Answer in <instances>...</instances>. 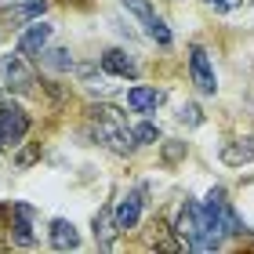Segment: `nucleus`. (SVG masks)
I'll return each instance as SVG.
<instances>
[{"label": "nucleus", "instance_id": "f257e3e1", "mask_svg": "<svg viewBox=\"0 0 254 254\" xmlns=\"http://www.w3.org/2000/svg\"><path fill=\"white\" fill-rule=\"evenodd\" d=\"M91 124H95L98 142L106 145V149H113V153H120V156H127L138 145L134 142V131H127L124 113L113 109V106H95V109H91Z\"/></svg>", "mask_w": 254, "mask_h": 254}, {"label": "nucleus", "instance_id": "f03ea898", "mask_svg": "<svg viewBox=\"0 0 254 254\" xmlns=\"http://www.w3.org/2000/svg\"><path fill=\"white\" fill-rule=\"evenodd\" d=\"M29 131V117L11 102H0V145H15Z\"/></svg>", "mask_w": 254, "mask_h": 254}, {"label": "nucleus", "instance_id": "7ed1b4c3", "mask_svg": "<svg viewBox=\"0 0 254 254\" xmlns=\"http://www.w3.org/2000/svg\"><path fill=\"white\" fill-rule=\"evenodd\" d=\"M189 73H192L196 87H200L203 95H214V91H218L214 65H211V59H207V51L200 48V44H192V48H189Z\"/></svg>", "mask_w": 254, "mask_h": 254}, {"label": "nucleus", "instance_id": "20e7f679", "mask_svg": "<svg viewBox=\"0 0 254 254\" xmlns=\"http://www.w3.org/2000/svg\"><path fill=\"white\" fill-rule=\"evenodd\" d=\"M113 218H117V229H120V233L134 229V225H138V218H142V192H127L124 200L117 203Z\"/></svg>", "mask_w": 254, "mask_h": 254}, {"label": "nucleus", "instance_id": "39448f33", "mask_svg": "<svg viewBox=\"0 0 254 254\" xmlns=\"http://www.w3.org/2000/svg\"><path fill=\"white\" fill-rule=\"evenodd\" d=\"M102 69L106 73H113V76H138V65H134V59L127 51H120V48H109L106 55H102Z\"/></svg>", "mask_w": 254, "mask_h": 254}, {"label": "nucleus", "instance_id": "423d86ee", "mask_svg": "<svg viewBox=\"0 0 254 254\" xmlns=\"http://www.w3.org/2000/svg\"><path fill=\"white\" fill-rule=\"evenodd\" d=\"M48 40H51V26H29V29L18 37V55H26V59H37Z\"/></svg>", "mask_w": 254, "mask_h": 254}, {"label": "nucleus", "instance_id": "0eeeda50", "mask_svg": "<svg viewBox=\"0 0 254 254\" xmlns=\"http://www.w3.org/2000/svg\"><path fill=\"white\" fill-rule=\"evenodd\" d=\"M11 214H15V222H11V229H15V244H22V247H29L33 244V214H37V211H33V207L29 203H15V207H11Z\"/></svg>", "mask_w": 254, "mask_h": 254}, {"label": "nucleus", "instance_id": "6e6552de", "mask_svg": "<svg viewBox=\"0 0 254 254\" xmlns=\"http://www.w3.org/2000/svg\"><path fill=\"white\" fill-rule=\"evenodd\" d=\"M0 69L7 73V87H15V91H29L33 87V73L22 65L18 55H7V59L0 62Z\"/></svg>", "mask_w": 254, "mask_h": 254}, {"label": "nucleus", "instance_id": "1a4fd4ad", "mask_svg": "<svg viewBox=\"0 0 254 254\" xmlns=\"http://www.w3.org/2000/svg\"><path fill=\"white\" fill-rule=\"evenodd\" d=\"M160 102H164V91H156V87H131L127 91V106H131L134 113H153Z\"/></svg>", "mask_w": 254, "mask_h": 254}, {"label": "nucleus", "instance_id": "9d476101", "mask_svg": "<svg viewBox=\"0 0 254 254\" xmlns=\"http://www.w3.org/2000/svg\"><path fill=\"white\" fill-rule=\"evenodd\" d=\"M51 247L55 251H73V247H80V236H76L73 222H65V218H55V222H51Z\"/></svg>", "mask_w": 254, "mask_h": 254}, {"label": "nucleus", "instance_id": "9b49d317", "mask_svg": "<svg viewBox=\"0 0 254 254\" xmlns=\"http://www.w3.org/2000/svg\"><path fill=\"white\" fill-rule=\"evenodd\" d=\"M254 160V138H247V142H233L222 149V164L229 167H240V164H251Z\"/></svg>", "mask_w": 254, "mask_h": 254}, {"label": "nucleus", "instance_id": "f8f14e48", "mask_svg": "<svg viewBox=\"0 0 254 254\" xmlns=\"http://www.w3.org/2000/svg\"><path fill=\"white\" fill-rule=\"evenodd\" d=\"M113 233H120L113 211H98V218H95V240H98V247H113Z\"/></svg>", "mask_w": 254, "mask_h": 254}, {"label": "nucleus", "instance_id": "ddd939ff", "mask_svg": "<svg viewBox=\"0 0 254 254\" xmlns=\"http://www.w3.org/2000/svg\"><path fill=\"white\" fill-rule=\"evenodd\" d=\"M44 11H48V4L44 0H29V4H18V7H7V22H33V18H40Z\"/></svg>", "mask_w": 254, "mask_h": 254}, {"label": "nucleus", "instance_id": "4468645a", "mask_svg": "<svg viewBox=\"0 0 254 254\" xmlns=\"http://www.w3.org/2000/svg\"><path fill=\"white\" fill-rule=\"evenodd\" d=\"M134 142H138V145H156V142H160V127H156L153 120H142V124L134 127Z\"/></svg>", "mask_w": 254, "mask_h": 254}, {"label": "nucleus", "instance_id": "2eb2a0df", "mask_svg": "<svg viewBox=\"0 0 254 254\" xmlns=\"http://www.w3.org/2000/svg\"><path fill=\"white\" fill-rule=\"evenodd\" d=\"M124 7L131 11L134 18H142V26H145V29L153 26V18H156V15H153V7H149V0H124Z\"/></svg>", "mask_w": 254, "mask_h": 254}, {"label": "nucleus", "instance_id": "dca6fc26", "mask_svg": "<svg viewBox=\"0 0 254 254\" xmlns=\"http://www.w3.org/2000/svg\"><path fill=\"white\" fill-rule=\"evenodd\" d=\"M44 62H48L51 69H73V59H69V51H65V48L48 51V55H44Z\"/></svg>", "mask_w": 254, "mask_h": 254}, {"label": "nucleus", "instance_id": "f3484780", "mask_svg": "<svg viewBox=\"0 0 254 254\" xmlns=\"http://www.w3.org/2000/svg\"><path fill=\"white\" fill-rule=\"evenodd\" d=\"M203 117H200V106H192V102H186V106L178 109V124H189V127H196Z\"/></svg>", "mask_w": 254, "mask_h": 254}, {"label": "nucleus", "instance_id": "a211bd4d", "mask_svg": "<svg viewBox=\"0 0 254 254\" xmlns=\"http://www.w3.org/2000/svg\"><path fill=\"white\" fill-rule=\"evenodd\" d=\"M145 33H149V37H153L156 44H164V48L171 44V29H167V26H164V22H160V18H153V26H149Z\"/></svg>", "mask_w": 254, "mask_h": 254}, {"label": "nucleus", "instance_id": "6ab92c4d", "mask_svg": "<svg viewBox=\"0 0 254 254\" xmlns=\"http://www.w3.org/2000/svg\"><path fill=\"white\" fill-rule=\"evenodd\" d=\"M182 153H186V142H171V145L164 149V160H167V164H175Z\"/></svg>", "mask_w": 254, "mask_h": 254}, {"label": "nucleus", "instance_id": "aec40b11", "mask_svg": "<svg viewBox=\"0 0 254 254\" xmlns=\"http://www.w3.org/2000/svg\"><path fill=\"white\" fill-rule=\"evenodd\" d=\"M211 7H218V11H233V7H240L244 0H207Z\"/></svg>", "mask_w": 254, "mask_h": 254}, {"label": "nucleus", "instance_id": "412c9836", "mask_svg": "<svg viewBox=\"0 0 254 254\" xmlns=\"http://www.w3.org/2000/svg\"><path fill=\"white\" fill-rule=\"evenodd\" d=\"M0 149H4V145H0Z\"/></svg>", "mask_w": 254, "mask_h": 254}]
</instances>
